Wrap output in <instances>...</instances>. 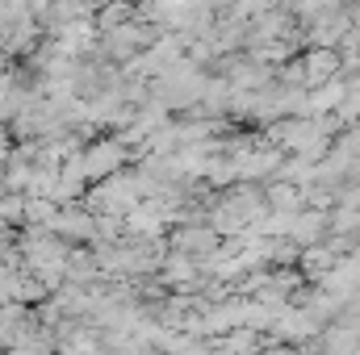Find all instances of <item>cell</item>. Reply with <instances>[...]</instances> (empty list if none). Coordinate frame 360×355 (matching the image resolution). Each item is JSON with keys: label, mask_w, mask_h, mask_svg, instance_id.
I'll return each mask as SVG.
<instances>
[{"label": "cell", "mask_w": 360, "mask_h": 355, "mask_svg": "<svg viewBox=\"0 0 360 355\" xmlns=\"http://www.w3.org/2000/svg\"><path fill=\"white\" fill-rule=\"evenodd\" d=\"M269 355H293V351H269Z\"/></svg>", "instance_id": "cell-2"}, {"label": "cell", "mask_w": 360, "mask_h": 355, "mask_svg": "<svg viewBox=\"0 0 360 355\" xmlns=\"http://www.w3.org/2000/svg\"><path fill=\"white\" fill-rule=\"evenodd\" d=\"M335 67H340V55H335L331 46H319V51H310L302 80H306V84H327V80L335 76Z\"/></svg>", "instance_id": "cell-1"}]
</instances>
